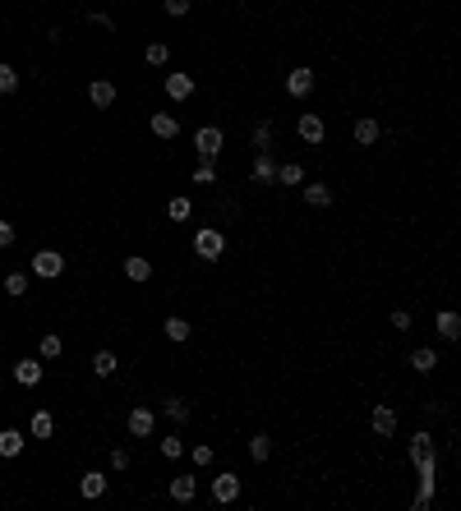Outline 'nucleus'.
<instances>
[{"instance_id":"nucleus-1","label":"nucleus","mask_w":461,"mask_h":511,"mask_svg":"<svg viewBox=\"0 0 461 511\" xmlns=\"http://www.w3.org/2000/svg\"><path fill=\"white\" fill-rule=\"evenodd\" d=\"M406 456L415 460V470H420V493H415V511H429V502H434V488H438V447H434V438H429V428H420L415 438L406 442Z\"/></svg>"},{"instance_id":"nucleus-2","label":"nucleus","mask_w":461,"mask_h":511,"mask_svg":"<svg viewBox=\"0 0 461 511\" xmlns=\"http://www.w3.org/2000/svg\"><path fill=\"white\" fill-rule=\"evenodd\" d=\"M194 253L208 258V263H217L222 253H227V235H222L217 226H199V231H194Z\"/></svg>"},{"instance_id":"nucleus-3","label":"nucleus","mask_w":461,"mask_h":511,"mask_svg":"<svg viewBox=\"0 0 461 511\" xmlns=\"http://www.w3.org/2000/svg\"><path fill=\"white\" fill-rule=\"evenodd\" d=\"M222 147H227V134H222L217 125H203V130L194 134V152H199L203 162H217V157H222Z\"/></svg>"},{"instance_id":"nucleus-4","label":"nucleus","mask_w":461,"mask_h":511,"mask_svg":"<svg viewBox=\"0 0 461 511\" xmlns=\"http://www.w3.org/2000/svg\"><path fill=\"white\" fill-rule=\"evenodd\" d=\"M33 272H37L42 281H56V277L65 272V253H56V249H37V253H33Z\"/></svg>"},{"instance_id":"nucleus-5","label":"nucleus","mask_w":461,"mask_h":511,"mask_svg":"<svg viewBox=\"0 0 461 511\" xmlns=\"http://www.w3.org/2000/svg\"><path fill=\"white\" fill-rule=\"evenodd\" d=\"M235 497H240V475H231V470H222V475L212 479V502H217V507H231Z\"/></svg>"},{"instance_id":"nucleus-6","label":"nucleus","mask_w":461,"mask_h":511,"mask_svg":"<svg viewBox=\"0 0 461 511\" xmlns=\"http://www.w3.org/2000/svg\"><path fill=\"white\" fill-rule=\"evenodd\" d=\"M296 134H300V139H305L309 147H318V143H323V134H328V130H323V115H318V111H305V115L296 120Z\"/></svg>"},{"instance_id":"nucleus-7","label":"nucleus","mask_w":461,"mask_h":511,"mask_svg":"<svg viewBox=\"0 0 461 511\" xmlns=\"http://www.w3.org/2000/svg\"><path fill=\"white\" fill-rule=\"evenodd\" d=\"M125 428H130L134 438H152V428H157V415L148 406H134L130 410V419H125Z\"/></svg>"},{"instance_id":"nucleus-8","label":"nucleus","mask_w":461,"mask_h":511,"mask_svg":"<svg viewBox=\"0 0 461 511\" xmlns=\"http://www.w3.org/2000/svg\"><path fill=\"white\" fill-rule=\"evenodd\" d=\"M286 93L291 97H309L314 93V70H309V65H296V70L286 74Z\"/></svg>"},{"instance_id":"nucleus-9","label":"nucleus","mask_w":461,"mask_h":511,"mask_svg":"<svg viewBox=\"0 0 461 511\" xmlns=\"http://www.w3.org/2000/svg\"><path fill=\"white\" fill-rule=\"evenodd\" d=\"M166 97H171V102H190L194 97V74H166Z\"/></svg>"},{"instance_id":"nucleus-10","label":"nucleus","mask_w":461,"mask_h":511,"mask_svg":"<svg viewBox=\"0 0 461 511\" xmlns=\"http://www.w3.org/2000/svg\"><path fill=\"white\" fill-rule=\"evenodd\" d=\"M369 424H374L378 438H392V433H397V410H392V406H374V410H369Z\"/></svg>"},{"instance_id":"nucleus-11","label":"nucleus","mask_w":461,"mask_h":511,"mask_svg":"<svg viewBox=\"0 0 461 511\" xmlns=\"http://www.w3.org/2000/svg\"><path fill=\"white\" fill-rule=\"evenodd\" d=\"M249 180H254V184H277V162H272V152H259V157H254Z\"/></svg>"},{"instance_id":"nucleus-12","label":"nucleus","mask_w":461,"mask_h":511,"mask_svg":"<svg viewBox=\"0 0 461 511\" xmlns=\"http://www.w3.org/2000/svg\"><path fill=\"white\" fill-rule=\"evenodd\" d=\"M42 359H19V364H14V382H19V387H37V382H42Z\"/></svg>"},{"instance_id":"nucleus-13","label":"nucleus","mask_w":461,"mask_h":511,"mask_svg":"<svg viewBox=\"0 0 461 511\" xmlns=\"http://www.w3.org/2000/svg\"><path fill=\"white\" fill-rule=\"evenodd\" d=\"M171 497H175V502H194V497H199V479H194V475H175L171 479Z\"/></svg>"},{"instance_id":"nucleus-14","label":"nucleus","mask_w":461,"mask_h":511,"mask_svg":"<svg viewBox=\"0 0 461 511\" xmlns=\"http://www.w3.org/2000/svg\"><path fill=\"white\" fill-rule=\"evenodd\" d=\"M88 97H93V106H115V83L111 78H93V83H88Z\"/></svg>"},{"instance_id":"nucleus-15","label":"nucleus","mask_w":461,"mask_h":511,"mask_svg":"<svg viewBox=\"0 0 461 511\" xmlns=\"http://www.w3.org/2000/svg\"><path fill=\"white\" fill-rule=\"evenodd\" d=\"M351 134H356V143H360V147H369V143H378L383 125H378L374 115H360V120H356V130H351Z\"/></svg>"},{"instance_id":"nucleus-16","label":"nucleus","mask_w":461,"mask_h":511,"mask_svg":"<svg viewBox=\"0 0 461 511\" xmlns=\"http://www.w3.org/2000/svg\"><path fill=\"white\" fill-rule=\"evenodd\" d=\"M434 327H438V337H443V341H457V337H461V313L443 309V313L434 318Z\"/></svg>"},{"instance_id":"nucleus-17","label":"nucleus","mask_w":461,"mask_h":511,"mask_svg":"<svg viewBox=\"0 0 461 511\" xmlns=\"http://www.w3.org/2000/svg\"><path fill=\"white\" fill-rule=\"evenodd\" d=\"M106 484H111V479H106L102 470H88V475L78 479V493H83V497H102V493H106Z\"/></svg>"},{"instance_id":"nucleus-18","label":"nucleus","mask_w":461,"mask_h":511,"mask_svg":"<svg viewBox=\"0 0 461 511\" xmlns=\"http://www.w3.org/2000/svg\"><path fill=\"white\" fill-rule=\"evenodd\" d=\"M148 125H152V134H157V139H175V134H180V120H175L171 111H157Z\"/></svg>"},{"instance_id":"nucleus-19","label":"nucleus","mask_w":461,"mask_h":511,"mask_svg":"<svg viewBox=\"0 0 461 511\" xmlns=\"http://www.w3.org/2000/svg\"><path fill=\"white\" fill-rule=\"evenodd\" d=\"M410 369H415V373H434V369H438V350H434V346L410 350Z\"/></svg>"},{"instance_id":"nucleus-20","label":"nucleus","mask_w":461,"mask_h":511,"mask_svg":"<svg viewBox=\"0 0 461 511\" xmlns=\"http://www.w3.org/2000/svg\"><path fill=\"white\" fill-rule=\"evenodd\" d=\"M28 433H33L37 442H42V438H51V433H56V419H51V410H37V415L28 419Z\"/></svg>"},{"instance_id":"nucleus-21","label":"nucleus","mask_w":461,"mask_h":511,"mask_svg":"<svg viewBox=\"0 0 461 511\" xmlns=\"http://www.w3.org/2000/svg\"><path fill=\"white\" fill-rule=\"evenodd\" d=\"M162 415L171 419V424H185V419H190V401H180V396H166V401H162Z\"/></svg>"},{"instance_id":"nucleus-22","label":"nucleus","mask_w":461,"mask_h":511,"mask_svg":"<svg viewBox=\"0 0 461 511\" xmlns=\"http://www.w3.org/2000/svg\"><path fill=\"white\" fill-rule=\"evenodd\" d=\"M24 433H19V428H0V456H19V451H24Z\"/></svg>"},{"instance_id":"nucleus-23","label":"nucleus","mask_w":461,"mask_h":511,"mask_svg":"<svg viewBox=\"0 0 461 511\" xmlns=\"http://www.w3.org/2000/svg\"><path fill=\"white\" fill-rule=\"evenodd\" d=\"M272 139H277V125H272V120L254 125V147H259V152H272Z\"/></svg>"},{"instance_id":"nucleus-24","label":"nucleus","mask_w":461,"mask_h":511,"mask_svg":"<svg viewBox=\"0 0 461 511\" xmlns=\"http://www.w3.org/2000/svg\"><path fill=\"white\" fill-rule=\"evenodd\" d=\"M162 332H166V341H175V346H180V341H190V322H185V318H175V313H171V318H166L162 322Z\"/></svg>"},{"instance_id":"nucleus-25","label":"nucleus","mask_w":461,"mask_h":511,"mask_svg":"<svg viewBox=\"0 0 461 511\" xmlns=\"http://www.w3.org/2000/svg\"><path fill=\"white\" fill-rule=\"evenodd\" d=\"M115 369H120V359H115V350H97V355H93V373H97V378H111Z\"/></svg>"},{"instance_id":"nucleus-26","label":"nucleus","mask_w":461,"mask_h":511,"mask_svg":"<svg viewBox=\"0 0 461 511\" xmlns=\"http://www.w3.org/2000/svg\"><path fill=\"white\" fill-rule=\"evenodd\" d=\"M125 277L143 286V281H152V263L148 258H125Z\"/></svg>"},{"instance_id":"nucleus-27","label":"nucleus","mask_w":461,"mask_h":511,"mask_svg":"<svg viewBox=\"0 0 461 511\" xmlns=\"http://www.w3.org/2000/svg\"><path fill=\"white\" fill-rule=\"evenodd\" d=\"M166 217H171V221H190L194 217V203L185 199V194H175V199L166 203Z\"/></svg>"},{"instance_id":"nucleus-28","label":"nucleus","mask_w":461,"mask_h":511,"mask_svg":"<svg viewBox=\"0 0 461 511\" xmlns=\"http://www.w3.org/2000/svg\"><path fill=\"white\" fill-rule=\"evenodd\" d=\"M305 203L309 208H328L332 203V184H305Z\"/></svg>"},{"instance_id":"nucleus-29","label":"nucleus","mask_w":461,"mask_h":511,"mask_svg":"<svg viewBox=\"0 0 461 511\" xmlns=\"http://www.w3.org/2000/svg\"><path fill=\"white\" fill-rule=\"evenodd\" d=\"M277 184H305V166H300V162L277 166Z\"/></svg>"},{"instance_id":"nucleus-30","label":"nucleus","mask_w":461,"mask_h":511,"mask_svg":"<svg viewBox=\"0 0 461 511\" xmlns=\"http://www.w3.org/2000/svg\"><path fill=\"white\" fill-rule=\"evenodd\" d=\"M157 447H162V456H166V460H180V456H185V438H180V433H166L162 442H157Z\"/></svg>"},{"instance_id":"nucleus-31","label":"nucleus","mask_w":461,"mask_h":511,"mask_svg":"<svg viewBox=\"0 0 461 511\" xmlns=\"http://www.w3.org/2000/svg\"><path fill=\"white\" fill-rule=\"evenodd\" d=\"M249 456H254V460H268V456H272V438H268V433H254V438H249Z\"/></svg>"},{"instance_id":"nucleus-32","label":"nucleus","mask_w":461,"mask_h":511,"mask_svg":"<svg viewBox=\"0 0 461 511\" xmlns=\"http://www.w3.org/2000/svg\"><path fill=\"white\" fill-rule=\"evenodd\" d=\"M37 350H42V359H56V355L65 350V341L56 337V332H46V337H42V346H37Z\"/></svg>"},{"instance_id":"nucleus-33","label":"nucleus","mask_w":461,"mask_h":511,"mask_svg":"<svg viewBox=\"0 0 461 511\" xmlns=\"http://www.w3.org/2000/svg\"><path fill=\"white\" fill-rule=\"evenodd\" d=\"M14 88H19V70L0 60V93H14Z\"/></svg>"},{"instance_id":"nucleus-34","label":"nucleus","mask_w":461,"mask_h":511,"mask_svg":"<svg viewBox=\"0 0 461 511\" xmlns=\"http://www.w3.org/2000/svg\"><path fill=\"white\" fill-rule=\"evenodd\" d=\"M194 184H208V189H212V184H217V166H212V162H199V171H194Z\"/></svg>"},{"instance_id":"nucleus-35","label":"nucleus","mask_w":461,"mask_h":511,"mask_svg":"<svg viewBox=\"0 0 461 511\" xmlns=\"http://www.w3.org/2000/svg\"><path fill=\"white\" fill-rule=\"evenodd\" d=\"M166 56H171V51H166L162 42H148V51H143V60H148V65H157V70H162V65H166Z\"/></svg>"},{"instance_id":"nucleus-36","label":"nucleus","mask_w":461,"mask_h":511,"mask_svg":"<svg viewBox=\"0 0 461 511\" xmlns=\"http://www.w3.org/2000/svg\"><path fill=\"white\" fill-rule=\"evenodd\" d=\"M5 295H28V277L24 272H9L5 277Z\"/></svg>"},{"instance_id":"nucleus-37","label":"nucleus","mask_w":461,"mask_h":511,"mask_svg":"<svg viewBox=\"0 0 461 511\" xmlns=\"http://www.w3.org/2000/svg\"><path fill=\"white\" fill-rule=\"evenodd\" d=\"M190 456H194V465H212V447H208V442H194V447H190Z\"/></svg>"},{"instance_id":"nucleus-38","label":"nucleus","mask_w":461,"mask_h":511,"mask_svg":"<svg viewBox=\"0 0 461 511\" xmlns=\"http://www.w3.org/2000/svg\"><path fill=\"white\" fill-rule=\"evenodd\" d=\"M88 23H97L102 33H115V19L106 14V9H93V14H88Z\"/></svg>"},{"instance_id":"nucleus-39","label":"nucleus","mask_w":461,"mask_h":511,"mask_svg":"<svg viewBox=\"0 0 461 511\" xmlns=\"http://www.w3.org/2000/svg\"><path fill=\"white\" fill-rule=\"evenodd\" d=\"M190 5H194V0H162V9H166V14H171V19L190 14Z\"/></svg>"},{"instance_id":"nucleus-40","label":"nucleus","mask_w":461,"mask_h":511,"mask_svg":"<svg viewBox=\"0 0 461 511\" xmlns=\"http://www.w3.org/2000/svg\"><path fill=\"white\" fill-rule=\"evenodd\" d=\"M111 470H130V447H115L111 451Z\"/></svg>"},{"instance_id":"nucleus-41","label":"nucleus","mask_w":461,"mask_h":511,"mask_svg":"<svg viewBox=\"0 0 461 511\" xmlns=\"http://www.w3.org/2000/svg\"><path fill=\"white\" fill-rule=\"evenodd\" d=\"M392 327H397V332H410V313H406V309H392Z\"/></svg>"},{"instance_id":"nucleus-42","label":"nucleus","mask_w":461,"mask_h":511,"mask_svg":"<svg viewBox=\"0 0 461 511\" xmlns=\"http://www.w3.org/2000/svg\"><path fill=\"white\" fill-rule=\"evenodd\" d=\"M9 244H14V226L0 221V249H9Z\"/></svg>"}]
</instances>
